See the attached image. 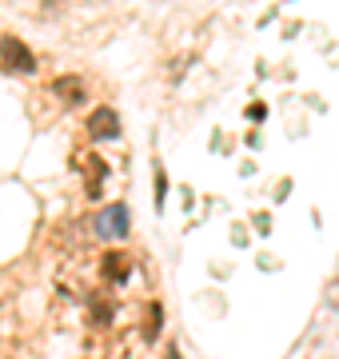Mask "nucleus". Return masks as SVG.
<instances>
[{"mask_svg":"<svg viewBox=\"0 0 339 359\" xmlns=\"http://www.w3.org/2000/svg\"><path fill=\"white\" fill-rule=\"evenodd\" d=\"M0 60H4L8 68H16V72H32V68H36L32 52H28L16 36H4V40H0Z\"/></svg>","mask_w":339,"mask_h":359,"instance_id":"nucleus-1","label":"nucleus"},{"mask_svg":"<svg viewBox=\"0 0 339 359\" xmlns=\"http://www.w3.org/2000/svg\"><path fill=\"white\" fill-rule=\"evenodd\" d=\"M88 136L92 140H116L120 136V116L112 108H96L88 116Z\"/></svg>","mask_w":339,"mask_h":359,"instance_id":"nucleus-2","label":"nucleus"},{"mask_svg":"<svg viewBox=\"0 0 339 359\" xmlns=\"http://www.w3.org/2000/svg\"><path fill=\"white\" fill-rule=\"evenodd\" d=\"M100 231H104V236H124V231H128V208L124 204L108 208L104 216H100Z\"/></svg>","mask_w":339,"mask_h":359,"instance_id":"nucleus-3","label":"nucleus"},{"mask_svg":"<svg viewBox=\"0 0 339 359\" xmlns=\"http://www.w3.org/2000/svg\"><path fill=\"white\" fill-rule=\"evenodd\" d=\"M104 271H108V276H116V271H120V276H124V259H120L116 252H112V256L104 259Z\"/></svg>","mask_w":339,"mask_h":359,"instance_id":"nucleus-4","label":"nucleus"},{"mask_svg":"<svg viewBox=\"0 0 339 359\" xmlns=\"http://www.w3.org/2000/svg\"><path fill=\"white\" fill-rule=\"evenodd\" d=\"M144 332H148V339L160 332V308H152V320H148V327H144Z\"/></svg>","mask_w":339,"mask_h":359,"instance_id":"nucleus-5","label":"nucleus"}]
</instances>
